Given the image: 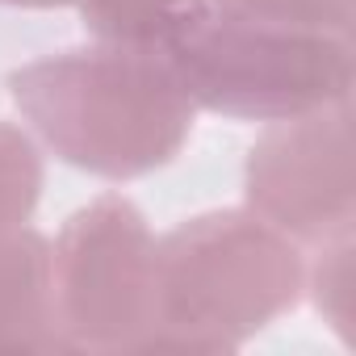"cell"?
<instances>
[{"label":"cell","mask_w":356,"mask_h":356,"mask_svg":"<svg viewBox=\"0 0 356 356\" xmlns=\"http://www.w3.org/2000/svg\"><path fill=\"white\" fill-rule=\"evenodd\" d=\"M302 289V248L260 214H193L155 239L151 352H235L289 314Z\"/></svg>","instance_id":"7a4b0ae2"},{"label":"cell","mask_w":356,"mask_h":356,"mask_svg":"<svg viewBox=\"0 0 356 356\" xmlns=\"http://www.w3.org/2000/svg\"><path fill=\"white\" fill-rule=\"evenodd\" d=\"M9 97L55 159L113 185L168 168L197 118L168 59L101 42L13 67Z\"/></svg>","instance_id":"6da1fadb"},{"label":"cell","mask_w":356,"mask_h":356,"mask_svg":"<svg viewBox=\"0 0 356 356\" xmlns=\"http://www.w3.org/2000/svg\"><path fill=\"white\" fill-rule=\"evenodd\" d=\"M0 352H63L51 298V239L34 227L0 235Z\"/></svg>","instance_id":"8992f818"},{"label":"cell","mask_w":356,"mask_h":356,"mask_svg":"<svg viewBox=\"0 0 356 356\" xmlns=\"http://www.w3.org/2000/svg\"><path fill=\"white\" fill-rule=\"evenodd\" d=\"M314 252L318 256H314V264H306L302 298H310V306L339 335V343H352V252H356V243H352V235H343Z\"/></svg>","instance_id":"9c48e42d"},{"label":"cell","mask_w":356,"mask_h":356,"mask_svg":"<svg viewBox=\"0 0 356 356\" xmlns=\"http://www.w3.org/2000/svg\"><path fill=\"white\" fill-rule=\"evenodd\" d=\"M42 181H47V168H42L38 143L22 126L0 122V235L30 227L42 202Z\"/></svg>","instance_id":"ba28073f"},{"label":"cell","mask_w":356,"mask_h":356,"mask_svg":"<svg viewBox=\"0 0 356 356\" xmlns=\"http://www.w3.org/2000/svg\"><path fill=\"white\" fill-rule=\"evenodd\" d=\"M51 298L63 352H151L155 235L130 197L101 193L59 227Z\"/></svg>","instance_id":"277c9868"},{"label":"cell","mask_w":356,"mask_h":356,"mask_svg":"<svg viewBox=\"0 0 356 356\" xmlns=\"http://www.w3.org/2000/svg\"><path fill=\"white\" fill-rule=\"evenodd\" d=\"M193 109L231 122H285L352 101V38L285 30L197 0L163 51Z\"/></svg>","instance_id":"3957f363"},{"label":"cell","mask_w":356,"mask_h":356,"mask_svg":"<svg viewBox=\"0 0 356 356\" xmlns=\"http://www.w3.org/2000/svg\"><path fill=\"white\" fill-rule=\"evenodd\" d=\"M218 9L285 26V30H310V34H339L352 38V0H214Z\"/></svg>","instance_id":"30bf717a"},{"label":"cell","mask_w":356,"mask_h":356,"mask_svg":"<svg viewBox=\"0 0 356 356\" xmlns=\"http://www.w3.org/2000/svg\"><path fill=\"white\" fill-rule=\"evenodd\" d=\"M9 9H63V5H76V0H0Z\"/></svg>","instance_id":"8fae6325"},{"label":"cell","mask_w":356,"mask_h":356,"mask_svg":"<svg viewBox=\"0 0 356 356\" xmlns=\"http://www.w3.org/2000/svg\"><path fill=\"white\" fill-rule=\"evenodd\" d=\"M243 197L252 214L289 235L298 248H323L352 235V105L343 101L268 122L243 159Z\"/></svg>","instance_id":"5b68a950"},{"label":"cell","mask_w":356,"mask_h":356,"mask_svg":"<svg viewBox=\"0 0 356 356\" xmlns=\"http://www.w3.org/2000/svg\"><path fill=\"white\" fill-rule=\"evenodd\" d=\"M76 9L92 42L163 59L168 42L197 9V0H76Z\"/></svg>","instance_id":"52a82bcc"}]
</instances>
